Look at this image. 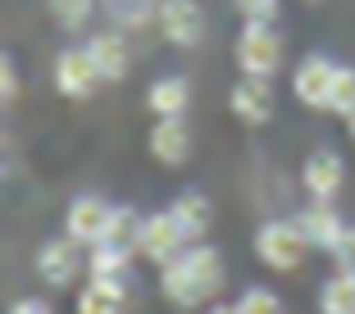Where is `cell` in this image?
Returning a JSON list of instances; mask_svg holds the SVG:
<instances>
[{
    "instance_id": "6da1fadb",
    "label": "cell",
    "mask_w": 355,
    "mask_h": 314,
    "mask_svg": "<svg viewBox=\"0 0 355 314\" xmlns=\"http://www.w3.org/2000/svg\"><path fill=\"white\" fill-rule=\"evenodd\" d=\"M228 283V273H223V260L219 251H209V246H187V251L178 255V260L159 264V292L168 296L173 305L191 310L200 301H214Z\"/></svg>"
},
{
    "instance_id": "7a4b0ae2",
    "label": "cell",
    "mask_w": 355,
    "mask_h": 314,
    "mask_svg": "<svg viewBox=\"0 0 355 314\" xmlns=\"http://www.w3.org/2000/svg\"><path fill=\"white\" fill-rule=\"evenodd\" d=\"M305 251H310V237L296 219H273L255 232V255L278 273H296L305 264Z\"/></svg>"
},
{
    "instance_id": "3957f363",
    "label": "cell",
    "mask_w": 355,
    "mask_h": 314,
    "mask_svg": "<svg viewBox=\"0 0 355 314\" xmlns=\"http://www.w3.org/2000/svg\"><path fill=\"white\" fill-rule=\"evenodd\" d=\"M237 69L251 78H273L282 64V37L269 28L264 19H246V28H241L237 37Z\"/></svg>"
},
{
    "instance_id": "277c9868",
    "label": "cell",
    "mask_w": 355,
    "mask_h": 314,
    "mask_svg": "<svg viewBox=\"0 0 355 314\" xmlns=\"http://www.w3.org/2000/svg\"><path fill=\"white\" fill-rule=\"evenodd\" d=\"M187 232H182V223L173 219V209H159V214H146V223H141V246H137V255L150 264H168L178 260V255L187 251Z\"/></svg>"
},
{
    "instance_id": "5b68a950",
    "label": "cell",
    "mask_w": 355,
    "mask_h": 314,
    "mask_svg": "<svg viewBox=\"0 0 355 314\" xmlns=\"http://www.w3.org/2000/svg\"><path fill=\"white\" fill-rule=\"evenodd\" d=\"M101 82H105V73H101V64H96V55L87 51V46H73V51H64L60 60H55V87H60V96L83 101V96H92Z\"/></svg>"
},
{
    "instance_id": "8992f818",
    "label": "cell",
    "mask_w": 355,
    "mask_h": 314,
    "mask_svg": "<svg viewBox=\"0 0 355 314\" xmlns=\"http://www.w3.org/2000/svg\"><path fill=\"white\" fill-rule=\"evenodd\" d=\"M333 78H337V64L328 60V55H305L301 64H296L292 73V91L301 105H310V110H328V96H333Z\"/></svg>"
},
{
    "instance_id": "52a82bcc",
    "label": "cell",
    "mask_w": 355,
    "mask_h": 314,
    "mask_svg": "<svg viewBox=\"0 0 355 314\" xmlns=\"http://www.w3.org/2000/svg\"><path fill=\"white\" fill-rule=\"evenodd\" d=\"M159 32L173 46H200L205 37V14L196 0H159Z\"/></svg>"
},
{
    "instance_id": "ba28073f",
    "label": "cell",
    "mask_w": 355,
    "mask_h": 314,
    "mask_svg": "<svg viewBox=\"0 0 355 314\" xmlns=\"http://www.w3.org/2000/svg\"><path fill=\"white\" fill-rule=\"evenodd\" d=\"M228 110L241 119V123H251V128L269 123L273 119V87H269V78L241 73V82L228 91Z\"/></svg>"
},
{
    "instance_id": "9c48e42d",
    "label": "cell",
    "mask_w": 355,
    "mask_h": 314,
    "mask_svg": "<svg viewBox=\"0 0 355 314\" xmlns=\"http://www.w3.org/2000/svg\"><path fill=\"white\" fill-rule=\"evenodd\" d=\"M110 214H114V205L105 196H78L73 205H69V219H64V232L78 241V246H87L92 251L96 241H101L105 223H110Z\"/></svg>"
},
{
    "instance_id": "30bf717a",
    "label": "cell",
    "mask_w": 355,
    "mask_h": 314,
    "mask_svg": "<svg viewBox=\"0 0 355 314\" xmlns=\"http://www.w3.org/2000/svg\"><path fill=\"white\" fill-rule=\"evenodd\" d=\"M83 269H87V260L78 255V241L69 237V232L55 237V241H46L42 255H37V273H42L51 287H69Z\"/></svg>"
},
{
    "instance_id": "8fae6325",
    "label": "cell",
    "mask_w": 355,
    "mask_h": 314,
    "mask_svg": "<svg viewBox=\"0 0 355 314\" xmlns=\"http://www.w3.org/2000/svg\"><path fill=\"white\" fill-rule=\"evenodd\" d=\"M301 182H305V191H310L314 200H333L337 191H342V182H346L342 155H337V150H314V155L305 159V168H301Z\"/></svg>"
},
{
    "instance_id": "7c38bea8",
    "label": "cell",
    "mask_w": 355,
    "mask_h": 314,
    "mask_svg": "<svg viewBox=\"0 0 355 314\" xmlns=\"http://www.w3.org/2000/svg\"><path fill=\"white\" fill-rule=\"evenodd\" d=\"M150 155H155L164 168L187 164V155H191V132H187V123H182V114L159 119V123L150 128Z\"/></svg>"
},
{
    "instance_id": "4fadbf2b",
    "label": "cell",
    "mask_w": 355,
    "mask_h": 314,
    "mask_svg": "<svg viewBox=\"0 0 355 314\" xmlns=\"http://www.w3.org/2000/svg\"><path fill=\"white\" fill-rule=\"evenodd\" d=\"M296 223H301V232L310 237V246H319V251H333L337 241H342V232H346L342 214H337L328 200H310V205L296 214Z\"/></svg>"
},
{
    "instance_id": "5bb4252c",
    "label": "cell",
    "mask_w": 355,
    "mask_h": 314,
    "mask_svg": "<svg viewBox=\"0 0 355 314\" xmlns=\"http://www.w3.org/2000/svg\"><path fill=\"white\" fill-rule=\"evenodd\" d=\"M87 51L96 55L105 82H119V78H128V69H132V46H128V32H96L92 42H87Z\"/></svg>"
},
{
    "instance_id": "9a60e30c",
    "label": "cell",
    "mask_w": 355,
    "mask_h": 314,
    "mask_svg": "<svg viewBox=\"0 0 355 314\" xmlns=\"http://www.w3.org/2000/svg\"><path fill=\"white\" fill-rule=\"evenodd\" d=\"M78 314H128V278H92L78 292Z\"/></svg>"
},
{
    "instance_id": "2e32d148",
    "label": "cell",
    "mask_w": 355,
    "mask_h": 314,
    "mask_svg": "<svg viewBox=\"0 0 355 314\" xmlns=\"http://www.w3.org/2000/svg\"><path fill=\"white\" fill-rule=\"evenodd\" d=\"M141 223L146 219H137L132 205H114V214H110V223H105L96 246H110V251H119V255H137V246H141Z\"/></svg>"
},
{
    "instance_id": "e0dca14e",
    "label": "cell",
    "mask_w": 355,
    "mask_h": 314,
    "mask_svg": "<svg viewBox=\"0 0 355 314\" xmlns=\"http://www.w3.org/2000/svg\"><path fill=\"white\" fill-rule=\"evenodd\" d=\"M187 101H191L187 78H159V82H150V91H146V105L155 110L159 119L182 114V110H187Z\"/></svg>"
},
{
    "instance_id": "ac0fdd59",
    "label": "cell",
    "mask_w": 355,
    "mask_h": 314,
    "mask_svg": "<svg viewBox=\"0 0 355 314\" xmlns=\"http://www.w3.org/2000/svg\"><path fill=\"white\" fill-rule=\"evenodd\" d=\"M173 219L182 223V232H187L191 241H196L200 232L209 228V219H214V205H209V196H200V191H182V196L173 200Z\"/></svg>"
},
{
    "instance_id": "d6986e66",
    "label": "cell",
    "mask_w": 355,
    "mask_h": 314,
    "mask_svg": "<svg viewBox=\"0 0 355 314\" xmlns=\"http://www.w3.org/2000/svg\"><path fill=\"white\" fill-rule=\"evenodd\" d=\"M319 310L324 314H355V273L351 269H337L319 287Z\"/></svg>"
},
{
    "instance_id": "ffe728a7",
    "label": "cell",
    "mask_w": 355,
    "mask_h": 314,
    "mask_svg": "<svg viewBox=\"0 0 355 314\" xmlns=\"http://www.w3.org/2000/svg\"><path fill=\"white\" fill-rule=\"evenodd\" d=\"M114 23L119 32H146L159 28V0H114Z\"/></svg>"
},
{
    "instance_id": "44dd1931",
    "label": "cell",
    "mask_w": 355,
    "mask_h": 314,
    "mask_svg": "<svg viewBox=\"0 0 355 314\" xmlns=\"http://www.w3.org/2000/svg\"><path fill=\"white\" fill-rule=\"evenodd\" d=\"M128 260H132V255H119V251H110V246H92L87 273H92V278H128Z\"/></svg>"
},
{
    "instance_id": "7402d4cb",
    "label": "cell",
    "mask_w": 355,
    "mask_h": 314,
    "mask_svg": "<svg viewBox=\"0 0 355 314\" xmlns=\"http://www.w3.org/2000/svg\"><path fill=\"white\" fill-rule=\"evenodd\" d=\"M46 5H51V19L60 28H83L96 10V0H46Z\"/></svg>"
},
{
    "instance_id": "603a6c76",
    "label": "cell",
    "mask_w": 355,
    "mask_h": 314,
    "mask_svg": "<svg viewBox=\"0 0 355 314\" xmlns=\"http://www.w3.org/2000/svg\"><path fill=\"white\" fill-rule=\"evenodd\" d=\"M328 110H333V114H351V110H355V69H346V64H337Z\"/></svg>"
},
{
    "instance_id": "cb8c5ba5",
    "label": "cell",
    "mask_w": 355,
    "mask_h": 314,
    "mask_svg": "<svg viewBox=\"0 0 355 314\" xmlns=\"http://www.w3.org/2000/svg\"><path fill=\"white\" fill-rule=\"evenodd\" d=\"M237 314H287V310H282V301L269 287H246L237 301Z\"/></svg>"
},
{
    "instance_id": "d4e9b609",
    "label": "cell",
    "mask_w": 355,
    "mask_h": 314,
    "mask_svg": "<svg viewBox=\"0 0 355 314\" xmlns=\"http://www.w3.org/2000/svg\"><path fill=\"white\" fill-rule=\"evenodd\" d=\"M232 5L241 10V19H264L269 23L273 14H278V0H232Z\"/></svg>"
},
{
    "instance_id": "484cf974",
    "label": "cell",
    "mask_w": 355,
    "mask_h": 314,
    "mask_svg": "<svg viewBox=\"0 0 355 314\" xmlns=\"http://www.w3.org/2000/svg\"><path fill=\"white\" fill-rule=\"evenodd\" d=\"M333 260H337V269H351L355 273V228L342 232V241L333 246Z\"/></svg>"
},
{
    "instance_id": "4316f807",
    "label": "cell",
    "mask_w": 355,
    "mask_h": 314,
    "mask_svg": "<svg viewBox=\"0 0 355 314\" xmlns=\"http://www.w3.org/2000/svg\"><path fill=\"white\" fill-rule=\"evenodd\" d=\"M0 96H5V101H14V96H19V69H14L10 55L0 60Z\"/></svg>"
},
{
    "instance_id": "83f0119b",
    "label": "cell",
    "mask_w": 355,
    "mask_h": 314,
    "mask_svg": "<svg viewBox=\"0 0 355 314\" xmlns=\"http://www.w3.org/2000/svg\"><path fill=\"white\" fill-rule=\"evenodd\" d=\"M10 314H55L46 301H37V296H23V301H14V310Z\"/></svg>"
},
{
    "instance_id": "f1b7e54d",
    "label": "cell",
    "mask_w": 355,
    "mask_h": 314,
    "mask_svg": "<svg viewBox=\"0 0 355 314\" xmlns=\"http://www.w3.org/2000/svg\"><path fill=\"white\" fill-rule=\"evenodd\" d=\"M209 314H237V305H214Z\"/></svg>"
},
{
    "instance_id": "f546056e",
    "label": "cell",
    "mask_w": 355,
    "mask_h": 314,
    "mask_svg": "<svg viewBox=\"0 0 355 314\" xmlns=\"http://www.w3.org/2000/svg\"><path fill=\"white\" fill-rule=\"evenodd\" d=\"M346 132H351V141H355V110L346 114Z\"/></svg>"
}]
</instances>
